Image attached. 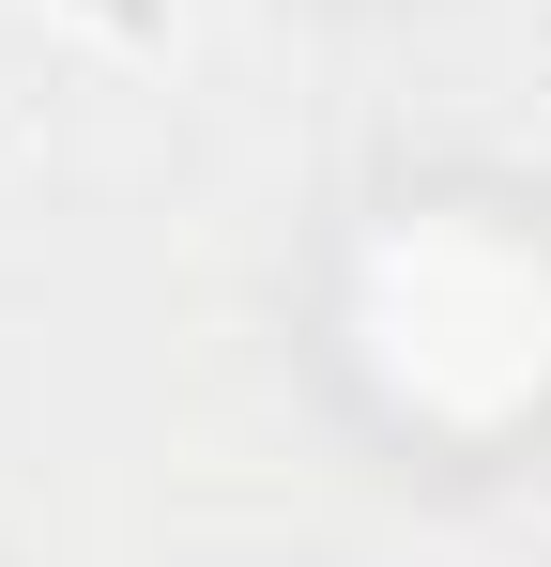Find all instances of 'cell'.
<instances>
[{"label":"cell","instance_id":"cell-1","mask_svg":"<svg viewBox=\"0 0 551 567\" xmlns=\"http://www.w3.org/2000/svg\"><path fill=\"white\" fill-rule=\"evenodd\" d=\"M353 338L383 369V399L490 430L551 383V261L506 215H398L353 261Z\"/></svg>","mask_w":551,"mask_h":567}]
</instances>
